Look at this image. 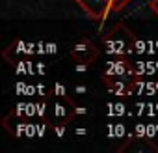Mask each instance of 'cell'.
<instances>
[{"mask_svg":"<svg viewBox=\"0 0 158 153\" xmlns=\"http://www.w3.org/2000/svg\"><path fill=\"white\" fill-rule=\"evenodd\" d=\"M91 19L99 21L104 19L112 10H110V0H74Z\"/></svg>","mask_w":158,"mask_h":153,"instance_id":"7a4b0ae2","label":"cell"},{"mask_svg":"<svg viewBox=\"0 0 158 153\" xmlns=\"http://www.w3.org/2000/svg\"><path fill=\"white\" fill-rule=\"evenodd\" d=\"M54 95H56V97H67L65 86H63V84H56V86H54Z\"/></svg>","mask_w":158,"mask_h":153,"instance_id":"8992f818","label":"cell"},{"mask_svg":"<svg viewBox=\"0 0 158 153\" xmlns=\"http://www.w3.org/2000/svg\"><path fill=\"white\" fill-rule=\"evenodd\" d=\"M63 133H65V127L61 125V127H56V134L58 136H63Z\"/></svg>","mask_w":158,"mask_h":153,"instance_id":"8fae6325","label":"cell"},{"mask_svg":"<svg viewBox=\"0 0 158 153\" xmlns=\"http://www.w3.org/2000/svg\"><path fill=\"white\" fill-rule=\"evenodd\" d=\"M76 92H78V94H84V92H86V86H78Z\"/></svg>","mask_w":158,"mask_h":153,"instance_id":"5bb4252c","label":"cell"},{"mask_svg":"<svg viewBox=\"0 0 158 153\" xmlns=\"http://www.w3.org/2000/svg\"><path fill=\"white\" fill-rule=\"evenodd\" d=\"M35 65H37V73H39V75H43V73H45V67H43V63H35Z\"/></svg>","mask_w":158,"mask_h":153,"instance_id":"7c38bea8","label":"cell"},{"mask_svg":"<svg viewBox=\"0 0 158 153\" xmlns=\"http://www.w3.org/2000/svg\"><path fill=\"white\" fill-rule=\"evenodd\" d=\"M74 114H88V108H84V107H78V108H74Z\"/></svg>","mask_w":158,"mask_h":153,"instance_id":"30bf717a","label":"cell"},{"mask_svg":"<svg viewBox=\"0 0 158 153\" xmlns=\"http://www.w3.org/2000/svg\"><path fill=\"white\" fill-rule=\"evenodd\" d=\"M132 43H134V39H132V34L128 30L125 32L123 37H117V28H115V32H112L108 41H106V52L115 54V56H119L123 52H132Z\"/></svg>","mask_w":158,"mask_h":153,"instance_id":"6da1fadb","label":"cell"},{"mask_svg":"<svg viewBox=\"0 0 158 153\" xmlns=\"http://www.w3.org/2000/svg\"><path fill=\"white\" fill-rule=\"evenodd\" d=\"M65 101H67V97H61V101H56V103L52 105V114H54V118H56V120H60V125H63V123H65V121L74 114L73 110L65 112V105H63Z\"/></svg>","mask_w":158,"mask_h":153,"instance_id":"277c9868","label":"cell"},{"mask_svg":"<svg viewBox=\"0 0 158 153\" xmlns=\"http://www.w3.org/2000/svg\"><path fill=\"white\" fill-rule=\"evenodd\" d=\"M86 69H88V63H82V62H78L74 65V71H78V73H84Z\"/></svg>","mask_w":158,"mask_h":153,"instance_id":"52a82bcc","label":"cell"},{"mask_svg":"<svg viewBox=\"0 0 158 153\" xmlns=\"http://www.w3.org/2000/svg\"><path fill=\"white\" fill-rule=\"evenodd\" d=\"M151 10L158 15V0H151Z\"/></svg>","mask_w":158,"mask_h":153,"instance_id":"ba28073f","label":"cell"},{"mask_svg":"<svg viewBox=\"0 0 158 153\" xmlns=\"http://www.w3.org/2000/svg\"><path fill=\"white\" fill-rule=\"evenodd\" d=\"M128 2V0H110V10L112 11H119L125 8V4Z\"/></svg>","mask_w":158,"mask_h":153,"instance_id":"5b68a950","label":"cell"},{"mask_svg":"<svg viewBox=\"0 0 158 153\" xmlns=\"http://www.w3.org/2000/svg\"><path fill=\"white\" fill-rule=\"evenodd\" d=\"M47 49H48V50H47L48 54H54V52H56V43H48Z\"/></svg>","mask_w":158,"mask_h":153,"instance_id":"9c48e42d","label":"cell"},{"mask_svg":"<svg viewBox=\"0 0 158 153\" xmlns=\"http://www.w3.org/2000/svg\"><path fill=\"white\" fill-rule=\"evenodd\" d=\"M37 90H39V95H45V88H43V84H39Z\"/></svg>","mask_w":158,"mask_h":153,"instance_id":"4fadbf2b","label":"cell"},{"mask_svg":"<svg viewBox=\"0 0 158 153\" xmlns=\"http://www.w3.org/2000/svg\"><path fill=\"white\" fill-rule=\"evenodd\" d=\"M71 56L76 60V62H82V63H91L95 58H97V49L91 41L88 39H82V41H78L73 50H71Z\"/></svg>","mask_w":158,"mask_h":153,"instance_id":"3957f363","label":"cell"}]
</instances>
